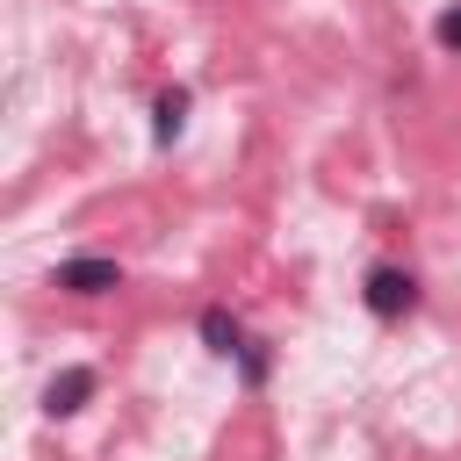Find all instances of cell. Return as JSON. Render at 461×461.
I'll return each mask as SVG.
<instances>
[{"mask_svg":"<svg viewBox=\"0 0 461 461\" xmlns=\"http://www.w3.org/2000/svg\"><path fill=\"white\" fill-rule=\"evenodd\" d=\"M411 303H418V281H411L403 267H375V274H367V310H375V317H403Z\"/></svg>","mask_w":461,"mask_h":461,"instance_id":"1","label":"cell"},{"mask_svg":"<svg viewBox=\"0 0 461 461\" xmlns=\"http://www.w3.org/2000/svg\"><path fill=\"white\" fill-rule=\"evenodd\" d=\"M58 288H72V295H108V288H122V267H115V259H65V267H58Z\"/></svg>","mask_w":461,"mask_h":461,"instance_id":"2","label":"cell"},{"mask_svg":"<svg viewBox=\"0 0 461 461\" xmlns=\"http://www.w3.org/2000/svg\"><path fill=\"white\" fill-rule=\"evenodd\" d=\"M86 396H94V367H65V375L43 389V411H50V418H72Z\"/></svg>","mask_w":461,"mask_h":461,"instance_id":"3","label":"cell"},{"mask_svg":"<svg viewBox=\"0 0 461 461\" xmlns=\"http://www.w3.org/2000/svg\"><path fill=\"white\" fill-rule=\"evenodd\" d=\"M151 115H158V122H151V137H158V144H173V137H180V122H187V94H180V86H166Z\"/></svg>","mask_w":461,"mask_h":461,"instance_id":"4","label":"cell"},{"mask_svg":"<svg viewBox=\"0 0 461 461\" xmlns=\"http://www.w3.org/2000/svg\"><path fill=\"white\" fill-rule=\"evenodd\" d=\"M202 339H209L216 353H245V331H238L230 310H202Z\"/></svg>","mask_w":461,"mask_h":461,"instance_id":"5","label":"cell"},{"mask_svg":"<svg viewBox=\"0 0 461 461\" xmlns=\"http://www.w3.org/2000/svg\"><path fill=\"white\" fill-rule=\"evenodd\" d=\"M432 36H439V43H447V50H461V7H447V14H439V22H432Z\"/></svg>","mask_w":461,"mask_h":461,"instance_id":"6","label":"cell"}]
</instances>
